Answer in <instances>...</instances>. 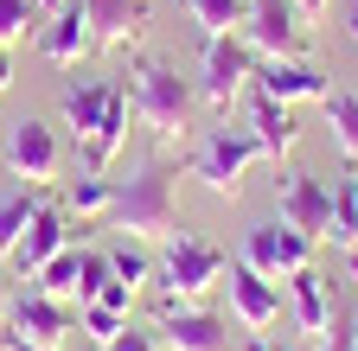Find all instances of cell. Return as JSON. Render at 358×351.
Here are the masks:
<instances>
[{
  "mask_svg": "<svg viewBox=\"0 0 358 351\" xmlns=\"http://www.w3.org/2000/svg\"><path fill=\"white\" fill-rule=\"evenodd\" d=\"M345 38H352V45H358V7L345 13Z\"/></svg>",
  "mask_w": 358,
  "mask_h": 351,
  "instance_id": "obj_38",
  "label": "cell"
},
{
  "mask_svg": "<svg viewBox=\"0 0 358 351\" xmlns=\"http://www.w3.org/2000/svg\"><path fill=\"white\" fill-rule=\"evenodd\" d=\"M250 83H256V52L243 45V32H224V38H205V52H199V77H192V90L199 103L224 121L231 115L237 96H250Z\"/></svg>",
  "mask_w": 358,
  "mask_h": 351,
  "instance_id": "obj_5",
  "label": "cell"
},
{
  "mask_svg": "<svg viewBox=\"0 0 358 351\" xmlns=\"http://www.w3.org/2000/svg\"><path fill=\"white\" fill-rule=\"evenodd\" d=\"M345 281H352V287H358V243H352V249H345Z\"/></svg>",
  "mask_w": 358,
  "mask_h": 351,
  "instance_id": "obj_37",
  "label": "cell"
},
{
  "mask_svg": "<svg viewBox=\"0 0 358 351\" xmlns=\"http://www.w3.org/2000/svg\"><path fill=\"white\" fill-rule=\"evenodd\" d=\"M13 83H20V77H13V45H0V96H7Z\"/></svg>",
  "mask_w": 358,
  "mask_h": 351,
  "instance_id": "obj_35",
  "label": "cell"
},
{
  "mask_svg": "<svg viewBox=\"0 0 358 351\" xmlns=\"http://www.w3.org/2000/svg\"><path fill=\"white\" fill-rule=\"evenodd\" d=\"M256 160H268V154H262V141L250 135V121H243V128L217 121V128H205V135H199V147H192L186 172H192V179H199L211 198L231 204V198L243 192V172H250Z\"/></svg>",
  "mask_w": 358,
  "mask_h": 351,
  "instance_id": "obj_4",
  "label": "cell"
},
{
  "mask_svg": "<svg viewBox=\"0 0 358 351\" xmlns=\"http://www.w3.org/2000/svg\"><path fill=\"white\" fill-rule=\"evenodd\" d=\"M13 320V281H7V262H0V326Z\"/></svg>",
  "mask_w": 358,
  "mask_h": 351,
  "instance_id": "obj_34",
  "label": "cell"
},
{
  "mask_svg": "<svg viewBox=\"0 0 358 351\" xmlns=\"http://www.w3.org/2000/svg\"><path fill=\"white\" fill-rule=\"evenodd\" d=\"M358 345V306H345V313H339V332L320 345V351H352Z\"/></svg>",
  "mask_w": 358,
  "mask_h": 351,
  "instance_id": "obj_31",
  "label": "cell"
},
{
  "mask_svg": "<svg viewBox=\"0 0 358 351\" xmlns=\"http://www.w3.org/2000/svg\"><path fill=\"white\" fill-rule=\"evenodd\" d=\"M250 135L262 141V154H268V160L282 166V160L294 154V141H301V121H294V109H288V103L250 90Z\"/></svg>",
  "mask_w": 358,
  "mask_h": 351,
  "instance_id": "obj_19",
  "label": "cell"
},
{
  "mask_svg": "<svg viewBox=\"0 0 358 351\" xmlns=\"http://www.w3.org/2000/svg\"><path fill=\"white\" fill-rule=\"evenodd\" d=\"M103 255H109V269H115V281H122V287H134V294L154 287V249H148L141 237H115Z\"/></svg>",
  "mask_w": 358,
  "mask_h": 351,
  "instance_id": "obj_21",
  "label": "cell"
},
{
  "mask_svg": "<svg viewBox=\"0 0 358 351\" xmlns=\"http://www.w3.org/2000/svg\"><path fill=\"white\" fill-rule=\"evenodd\" d=\"M288 313H294L301 338H320V332L333 326V281L313 269V262L288 275Z\"/></svg>",
  "mask_w": 358,
  "mask_h": 351,
  "instance_id": "obj_18",
  "label": "cell"
},
{
  "mask_svg": "<svg viewBox=\"0 0 358 351\" xmlns=\"http://www.w3.org/2000/svg\"><path fill=\"white\" fill-rule=\"evenodd\" d=\"M327 7H333V0H294V13H301V20H307V26H313V20H320V13H327Z\"/></svg>",
  "mask_w": 358,
  "mask_h": 351,
  "instance_id": "obj_36",
  "label": "cell"
},
{
  "mask_svg": "<svg viewBox=\"0 0 358 351\" xmlns=\"http://www.w3.org/2000/svg\"><path fill=\"white\" fill-rule=\"evenodd\" d=\"M250 351H313V338H301V345H275L268 332H250Z\"/></svg>",
  "mask_w": 358,
  "mask_h": 351,
  "instance_id": "obj_32",
  "label": "cell"
},
{
  "mask_svg": "<svg viewBox=\"0 0 358 351\" xmlns=\"http://www.w3.org/2000/svg\"><path fill=\"white\" fill-rule=\"evenodd\" d=\"M90 45H96V32H90V7H83V0H64L58 13L38 20V58H45V64L71 70Z\"/></svg>",
  "mask_w": 358,
  "mask_h": 351,
  "instance_id": "obj_15",
  "label": "cell"
},
{
  "mask_svg": "<svg viewBox=\"0 0 358 351\" xmlns=\"http://www.w3.org/2000/svg\"><path fill=\"white\" fill-rule=\"evenodd\" d=\"M0 351H64V345H32V338H20V332H0Z\"/></svg>",
  "mask_w": 358,
  "mask_h": 351,
  "instance_id": "obj_33",
  "label": "cell"
},
{
  "mask_svg": "<svg viewBox=\"0 0 358 351\" xmlns=\"http://www.w3.org/2000/svg\"><path fill=\"white\" fill-rule=\"evenodd\" d=\"M352 351H358V345H352Z\"/></svg>",
  "mask_w": 358,
  "mask_h": 351,
  "instance_id": "obj_40",
  "label": "cell"
},
{
  "mask_svg": "<svg viewBox=\"0 0 358 351\" xmlns=\"http://www.w3.org/2000/svg\"><path fill=\"white\" fill-rule=\"evenodd\" d=\"M20 338H32V345H64L71 332H77V306L64 300V294H45V287H32V294H13V320H7Z\"/></svg>",
  "mask_w": 358,
  "mask_h": 351,
  "instance_id": "obj_13",
  "label": "cell"
},
{
  "mask_svg": "<svg viewBox=\"0 0 358 351\" xmlns=\"http://www.w3.org/2000/svg\"><path fill=\"white\" fill-rule=\"evenodd\" d=\"M128 90H122V83H71V90L58 96V109H64V121H71V135H77V147H90V141H96L103 135V121H109V109L122 103Z\"/></svg>",
  "mask_w": 358,
  "mask_h": 351,
  "instance_id": "obj_16",
  "label": "cell"
},
{
  "mask_svg": "<svg viewBox=\"0 0 358 351\" xmlns=\"http://www.w3.org/2000/svg\"><path fill=\"white\" fill-rule=\"evenodd\" d=\"M103 230L141 237V243H160L166 230H179V166L166 154L141 160L128 179H115V198H109Z\"/></svg>",
  "mask_w": 358,
  "mask_h": 351,
  "instance_id": "obj_1",
  "label": "cell"
},
{
  "mask_svg": "<svg viewBox=\"0 0 358 351\" xmlns=\"http://www.w3.org/2000/svg\"><path fill=\"white\" fill-rule=\"evenodd\" d=\"M38 0H0V45H20L26 32H38Z\"/></svg>",
  "mask_w": 358,
  "mask_h": 351,
  "instance_id": "obj_28",
  "label": "cell"
},
{
  "mask_svg": "<svg viewBox=\"0 0 358 351\" xmlns=\"http://www.w3.org/2000/svg\"><path fill=\"white\" fill-rule=\"evenodd\" d=\"M186 13L205 38H224V32H243L250 20V0H186Z\"/></svg>",
  "mask_w": 358,
  "mask_h": 351,
  "instance_id": "obj_25",
  "label": "cell"
},
{
  "mask_svg": "<svg viewBox=\"0 0 358 351\" xmlns=\"http://www.w3.org/2000/svg\"><path fill=\"white\" fill-rule=\"evenodd\" d=\"M154 332L166 351H231V326L192 300H160L154 306Z\"/></svg>",
  "mask_w": 358,
  "mask_h": 351,
  "instance_id": "obj_8",
  "label": "cell"
},
{
  "mask_svg": "<svg viewBox=\"0 0 358 351\" xmlns=\"http://www.w3.org/2000/svg\"><path fill=\"white\" fill-rule=\"evenodd\" d=\"M243 45L256 58H307L313 32L294 13V0H250V20H243Z\"/></svg>",
  "mask_w": 358,
  "mask_h": 351,
  "instance_id": "obj_6",
  "label": "cell"
},
{
  "mask_svg": "<svg viewBox=\"0 0 358 351\" xmlns=\"http://www.w3.org/2000/svg\"><path fill=\"white\" fill-rule=\"evenodd\" d=\"M333 243H339V249L358 243V172L333 179Z\"/></svg>",
  "mask_w": 358,
  "mask_h": 351,
  "instance_id": "obj_26",
  "label": "cell"
},
{
  "mask_svg": "<svg viewBox=\"0 0 358 351\" xmlns=\"http://www.w3.org/2000/svg\"><path fill=\"white\" fill-rule=\"evenodd\" d=\"M275 211H282V224H294L301 237L333 243V186L327 179H313V172H282Z\"/></svg>",
  "mask_w": 358,
  "mask_h": 351,
  "instance_id": "obj_7",
  "label": "cell"
},
{
  "mask_svg": "<svg viewBox=\"0 0 358 351\" xmlns=\"http://www.w3.org/2000/svg\"><path fill=\"white\" fill-rule=\"evenodd\" d=\"M58 7H64V0H38V13H58Z\"/></svg>",
  "mask_w": 358,
  "mask_h": 351,
  "instance_id": "obj_39",
  "label": "cell"
},
{
  "mask_svg": "<svg viewBox=\"0 0 358 351\" xmlns=\"http://www.w3.org/2000/svg\"><path fill=\"white\" fill-rule=\"evenodd\" d=\"M83 7H90L96 45H109V52H128L134 38L148 32V20H154V0H83Z\"/></svg>",
  "mask_w": 358,
  "mask_h": 351,
  "instance_id": "obj_17",
  "label": "cell"
},
{
  "mask_svg": "<svg viewBox=\"0 0 358 351\" xmlns=\"http://www.w3.org/2000/svg\"><path fill=\"white\" fill-rule=\"evenodd\" d=\"M103 351H166V345H160V332H154V326H128V332H122V338H109Z\"/></svg>",
  "mask_w": 358,
  "mask_h": 351,
  "instance_id": "obj_30",
  "label": "cell"
},
{
  "mask_svg": "<svg viewBox=\"0 0 358 351\" xmlns=\"http://www.w3.org/2000/svg\"><path fill=\"white\" fill-rule=\"evenodd\" d=\"M77 332L103 351L109 338H122V332H128V306H115V300H83V306H77Z\"/></svg>",
  "mask_w": 358,
  "mask_h": 351,
  "instance_id": "obj_24",
  "label": "cell"
},
{
  "mask_svg": "<svg viewBox=\"0 0 358 351\" xmlns=\"http://www.w3.org/2000/svg\"><path fill=\"white\" fill-rule=\"evenodd\" d=\"M250 90H262V96H275V103H320L333 83H327V70L320 64H307V58H256V83Z\"/></svg>",
  "mask_w": 358,
  "mask_h": 351,
  "instance_id": "obj_14",
  "label": "cell"
},
{
  "mask_svg": "<svg viewBox=\"0 0 358 351\" xmlns=\"http://www.w3.org/2000/svg\"><path fill=\"white\" fill-rule=\"evenodd\" d=\"M64 243H71V217H64V204H52V198H45V204L32 211V224L20 230L13 255H7V275H26V281H32L45 262L64 249Z\"/></svg>",
  "mask_w": 358,
  "mask_h": 351,
  "instance_id": "obj_11",
  "label": "cell"
},
{
  "mask_svg": "<svg viewBox=\"0 0 358 351\" xmlns=\"http://www.w3.org/2000/svg\"><path fill=\"white\" fill-rule=\"evenodd\" d=\"M109 198H115V179H109V172H83V179L64 186V217H77L83 230H96L103 217H109Z\"/></svg>",
  "mask_w": 358,
  "mask_h": 351,
  "instance_id": "obj_20",
  "label": "cell"
},
{
  "mask_svg": "<svg viewBox=\"0 0 358 351\" xmlns=\"http://www.w3.org/2000/svg\"><path fill=\"white\" fill-rule=\"evenodd\" d=\"M320 115H327V128H333V147L358 166V96H352V90H327V96H320Z\"/></svg>",
  "mask_w": 358,
  "mask_h": 351,
  "instance_id": "obj_23",
  "label": "cell"
},
{
  "mask_svg": "<svg viewBox=\"0 0 358 351\" xmlns=\"http://www.w3.org/2000/svg\"><path fill=\"white\" fill-rule=\"evenodd\" d=\"M45 204V186H20V192H0V262L13 255L20 230L32 224V211Z\"/></svg>",
  "mask_w": 358,
  "mask_h": 351,
  "instance_id": "obj_22",
  "label": "cell"
},
{
  "mask_svg": "<svg viewBox=\"0 0 358 351\" xmlns=\"http://www.w3.org/2000/svg\"><path fill=\"white\" fill-rule=\"evenodd\" d=\"M243 262L250 269H262L268 281H282V275H294V269H307L313 262V237H301L294 224H250L243 230Z\"/></svg>",
  "mask_w": 358,
  "mask_h": 351,
  "instance_id": "obj_10",
  "label": "cell"
},
{
  "mask_svg": "<svg viewBox=\"0 0 358 351\" xmlns=\"http://www.w3.org/2000/svg\"><path fill=\"white\" fill-rule=\"evenodd\" d=\"M109 281H115L109 255H103V249H83V262H77V287H71V294H77V306H83V300H96Z\"/></svg>",
  "mask_w": 358,
  "mask_h": 351,
  "instance_id": "obj_29",
  "label": "cell"
},
{
  "mask_svg": "<svg viewBox=\"0 0 358 351\" xmlns=\"http://www.w3.org/2000/svg\"><path fill=\"white\" fill-rule=\"evenodd\" d=\"M58 166H64V147H58V128H45V121H7V172L26 186H52L58 179Z\"/></svg>",
  "mask_w": 358,
  "mask_h": 351,
  "instance_id": "obj_9",
  "label": "cell"
},
{
  "mask_svg": "<svg viewBox=\"0 0 358 351\" xmlns=\"http://www.w3.org/2000/svg\"><path fill=\"white\" fill-rule=\"evenodd\" d=\"M77 262H83V249H77V243H64V249H58L52 262H45V269H38L32 281H38L45 294H71V287H77Z\"/></svg>",
  "mask_w": 358,
  "mask_h": 351,
  "instance_id": "obj_27",
  "label": "cell"
},
{
  "mask_svg": "<svg viewBox=\"0 0 358 351\" xmlns=\"http://www.w3.org/2000/svg\"><path fill=\"white\" fill-rule=\"evenodd\" d=\"M224 275H231L224 287H231V313H237V326H243V332H268V326L282 320V287L268 281L262 269H250V262L237 255Z\"/></svg>",
  "mask_w": 358,
  "mask_h": 351,
  "instance_id": "obj_12",
  "label": "cell"
},
{
  "mask_svg": "<svg viewBox=\"0 0 358 351\" xmlns=\"http://www.w3.org/2000/svg\"><path fill=\"white\" fill-rule=\"evenodd\" d=\"M231 255L217 243H205L199 230H166L160 237V255H154V294L160 300H199L205 287L224 281Z\"/></svg>",
  "mask_w": 358,
  "mask_h": 351,
  "instance_id": "obj_3",
  "label": "cell"
},
{
  "mask_svg": "<svg viewBox=\"0 0 358 351\" xmlns=\"http://www.w3.org/2000/svg\"><path fill=\"white\" fill-rule=\"evenodd\" d=\"M128 103H134V121L148 128L154 141H186V128H192V77H179V64H166V58H141L128 70Z\"/></svg>",
  "mask_w": 358,
  "mask_h": 351,
  "instance_id": "obj_2",
  "label": "cell"
}]
</instances>
